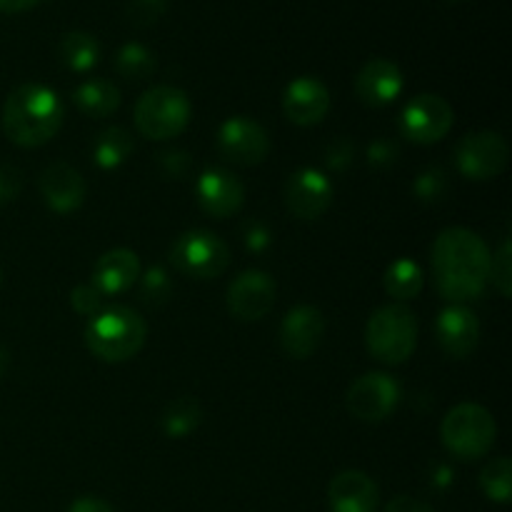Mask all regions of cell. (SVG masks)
<instances>
[{
	"instance_id": "6da1fadb",
	"label": "cell",
	"mask_w": 512,
	"mask_h": 512,
	"mask_svg": "<svg viewBox=\"0 0 512 512\" xmlns=\"http://www.w3.org/2000/svg\"><path fill=\"white\" fill-rule=\"evenodd\" d=\"M433 273L440 295L453 305L480 298L490 280V250L478 233L448 228L433 243Z\"/></svg>"
},
{
	"instance_id": "7a4b0ae2",
	"label": "cell",
	"mask_w": 512,
	"mask_h": 512,
	"mask_svg": "<svg viewBox=\"0 0 512 512\" xmlns=\"http://www.w3.org/2000/svg\"><path fill=\"white\" fill-rule=\"evenodd\" d=\"M63 118L65 108L55 90L40 83H25L5 100L3 130L20 148H40L55 138Z\"/></svg>"
},
{
	"instance_id": "3957f363",
	"label": "cell",
	"mask_w": 512,
	"mask_h": 512,
	"mask_svg": "<svg viewBox=\"0 0 512 512\" xmlns=\"http://www.w3.org/2000/svg\"><path fill=\"white\" fill-rule=\"evenodd\" d=\"M148 338V325L135 310L115 305L100 310L85 328V345L105 363H123L135 358Z\"/></svg>"
},
{
	"instance_id": "277c9868",
	"label": "cell",
	"mask_w": 512,
	"mask_h": 512,
	"mask_svg": "<svg viewBox=\"0 0 512 512\" xmlns=\"http://www.w3.org/2000/svg\"><path fill=\"white\" fill-rule=\"evenodd\" d=\"M365 343L373 358L385 365H400L415 353L418 345V320L413 310L393 303L375 310L365 328Z\"/></svg>"
},
{
	"instance_id": "5b68a950",
	"label": "cell",
	"mask_w": 512,
	"mask_h": 512,
	"mask_svg": "<svg viewBox=\"0 0 512 512\" xmlns=\"http://www.w3.org/2000/svg\"><path fill=\"white\" fill-rule=\"evenodd\" d=\"M498 425L493 415L475 403L455 405L440 425L443 445L460 460H478L493 450Z\"/></svg>"
},
{
	"instance_id": "8992f818",
	"label": "cell",
	"mask_w": 512,
	"mask_h": 512,
	"mask_svg": "<svg viewBox=\"0 0 512 512\" xmlns=\"http://www.w3.org/2000/svg\"><path fill=\"white\" fill-rule=\"evenodd\" d=\"M190 123L188 95L173 85H158L140 95L135 103V128L143 138L170 140Z\"/></svg>"
},
{
	"instance_id": "52a82bcc",
	"label": "cell",
	"mask_w": 512,
	"mask_h": 512,
	"mask_svg": "<svg viewBox=\"0 0 512 512\" xmlns=\"http://www.w3.org/2000/svg\"><path fill=\"white\" fill-rule=\"evenodd\" d=\"M175 270L195 280H213L225 273L230 250L223 240L208 230H188L170 248Z\"/></svg>"
},
{
	"instance_id": "ba28073f",
	"label": "cell",
	"mask_w": 512,
	"mask_h": 512,
	"mask_svg": "<svg viewBox=\"0 0 512 512\" xmlns=\"http://www.w3.org/2000/svg\"><path fill=\"white\" fill-rule=\"evenodd\" d=\"M510 148L505 138L493 130L465 135L455 148V165L470 180L498 178L508 168Z\"/></svg>"
},
{
	"instance_id": "9c48e42d",
	"label": "cell",
	"mask_w": 512,
	"mask_h": 512,
	"mask_svg": "<svg viewBox=\"0 0 512 512\" xmlns=\"http://www.w3.org/2000/svg\"><path fill=\"white\" fill-rule=\"evenodd\" d=\"M455 113L445 98L435 93L415 95L400 113V133L418 145H430L443 140L453 128Z\"/></svg>"
},
{
	"instance_id": "30bf717a",
	"label": "cell",
	"mask_w": 512,
	"mask_h": 512,
	"mask_svg": "<svg viewBox=\"0 0 512 512\" xmlns=\"http://www.w3.org/2000/svg\"><path fill=\"white\" fill-rule=\"evenodd\" d=\"M400 403V385L385 373H368L348 390V410L363 423H383Z\"/></svg>"
},
{
	"instance_id": "8fae6325",
	"label": "cell",
	"mask_w": 512,
	"mask_h": 512,
	"mask_svg": "<svg viewBox=\"0 0 512 512\" xmlns=\"http://www.w3.org/2000/svg\"><path fill=\"white\" fill-rule=\"evenodd\" d=\"M218 153L235 165H260L270 153V138L263 125L238 115L220 125Z\"/></svg>"
},
{
	"instance_id": "7c38bea8",
	"label": "cell",
	"mask_w": 512,
	"mask_h": 512,
	"mask_svg": "<svg viewBox=\"0 0 512 512\" xmlns=\"http://www.w3.org/2000/svg\"><path fill=\"white\" fill-rule=\"evenodd\" d=\"M285 205L295 218L318 220L333 205V183L320 170H298L285 183Z\"/></svg>"
},
{
	"instance_id": "4fadbf2b",
	"label": "cell",
	"mask_w": 512,
	"mask_h": 512,
	"mask_svg": "<svg viewBox=\"0 0 512 512\" xmlns=\"http://www.w3.org/2000/svg\"><path fill=\"white\" fill-rule=\"evenodd\" d=\"M275 280L263 270H245L230 283L228 288V310L238 320H260L273 310L275 305Z\"/></svg>"
},
{
	"instance_id": "5bb4252c",
	"label": "cell",
	"mask_w": 512,
	"mask_h": 512,
	"mask_svg": "<svg viewBox=\"0 0 512 512\" xmlns=\"http://www.w3.org/2000/svg\"><path fill=\"white\" fill-rule=\"evenodd\" d=\"M325 335V318L313 305H298L290 310L280 325V345L285 355L295 360H305L318 350Z\"/></svg>"
},
{
	"instance_id": "9a60e30c",
	"label": "cell",
	"mask_w": 512,
	"mask_h": 512,
	"mask_svg": "<svg viewBox=\"0 0 512 512\" xmlns=\"http://www.w3.org/2000/svg\"><path fill=\"white\" fill-rule=\"evenodd\" d=\"M195 195H198V203L205 213L223 220L243 208L245 188L233 173L223 168H213L200 175L198 183H195Z\"/></svg>"
},
{
	"instance_id": "2e32d148",
	"label": "cell",
	"mask_w": 512,
	"mask_h": 512,
	"mask_svg": "<svg viewBox=\"0 0 512 512\" xmlns=\"http://www.w3.org/2000/svg\"><path fill=\"white\" fill-rule=\"evenodd\" d=\"M435 335L448 358L463 360L478 348L480 323L473 310H468L465 305H450L440 313L438 323H435Z\"/></svg>"
},
{
	"instance_id": "e0dca14e",
	"label": "cell",
	"mask_w": 512,
	"mask_h": 512,
	"mask_svg": "<svg viewBox=\"0 0 512 512\" xmlns=\"http://www.w3.org/2000/svg\"><path fill=\"white\" fill-rule=\"evenodd\" d=\"M403 93V73L393 60L373 58L355 75V95L370 108H383Z\"/></svg>"
},
{
	"instance_id": "ac0fdd59",
	"label": "cell",
	"mask_w": 512,
	"mask_h": 512,
	"mask_svg": "<svg viewBox=\"0 0 512 512\" xmlns=\"http://www.w3.org/2000/svg\"><path fill=\"white\" fill-rule=\"evenodd\" d=\"M283 110L295 125H303V128L320 123L330 110L328 88L318 78H310V75L295 78L285 88Z\"/></svg>"
},
{
	"instance_id": "d6986e66",
	"label": "cell",
	"mask_w": 512,
	"mask_h": 512,
	"mask_svg": "<svg viewBox=\"0 0 512 512\" xmlns=\"http://www.w3.org/2000/svg\"><path fill=\"white\" fill-rule=\"evenodd\" d=\"M328 503L330 512H378V485L360 470H343L330 480Z\"/></svg>"
},
{
	"instance_id": "ffe728a7",
	"label": "cell",
	"mask_w": 512,
	"mask_h": 512,
	"mask_svg": "<svg viewBox=\"0 0 512 512\" xmlns=\"http://www.w3.org/2000/svg\"><path fill=\"white\" fill-rule=\"evenodd\" d=\"M85 180L73 165L53 163L40 175V195L55 213H73L85 200Z\"/></svg>"
},
{
	"instance_id": "44dd1931",
	"label": "cell",
	"mask_w": 512,
	"mask_h": 512,
	"mask_svg": "<svg viewBox=\"0 0 512 512\" xmlns=\"http://www.w3.org/2000/svg\"><path fill=\"white\" fill-rule=\"evenodd\" d=\"M140 278V260L133 250L115 248L108 250L98 258L93 268V280L90 283L100 290L103 295L123 293L128 290L135 280Z\"/></svg>"
},
{
	"instance_id": "7402d4cb",
	"label": "cell",
	"mask_w": 512,
	"mask_h": 512,
	"mask_svg": "<svg viewBox=\"0 0 512 512\" xmlns=\"http://www.w3.org/2000/svg\"><path fill=\"white\" fill-rule=\"evenodd\" d=\"M75 108L88 118H108L120 105V90L110 80L93 78L85 80L73 93Z\"/></svg>"
},
{
	"instance_id": "603a6c76",
	"label": "cell",
	"mask_w": 512,
	"mask_h": 512,
	"mask_svg": "<svg viewBox=\"0 0 512 512\" xmlns=\"http://www.w3.org/2000/svg\"><path fill=\"white\" fill-rule=\"evenodd\" d=\"M58 58L60 63L75 73H88L95 68L100 60V45L93 35L83 33V30H73L65 33L58 43Z\"/></svg>"
},
{
	"instance_id": "cb8c5ba5",
	"label": "cell",
	"mask_w": 512,
	"mask_h": 512,
	"mask_svg": "<svg viewBox=\"0 0 512 512\" xmlns=\"http://www.w3.org/2000/svg\"><path fill=\"white\" fill-rule=\"evenodd\" d=\"M383 283H385V290H388L390 298L405 303V300L418 298L420 290H423V285H425V275L415 260L400 258V260H395L393 265H388Z\"/></svg>"
},
{
	"instance_id": "d4e9b609",
	"label": "cell",
	"mask_w": 512,
	"mask_h": 512,
	"mask_svg": "<svg viewBox=\"0 0 512 512\" xmlns=\"http://www.w3.org/2000/svg\"><path fill=\"white\" fill-rule=\"evenodd\" d=\"M130 153H133V135L120 128V125L105 128L93 143V158L98 168L103 170H113L123 165L130 158Z\"/></svg>"
},
{
	"instance_id": "484cf974",
	"label": "cell",
	"mask_w": 512,
	"mask_h": 512,
	"mask_svg": "<svg viewBox=\"0 0 512 512\" xmlns=\"http://www.w3.org/2000/svg\"><path fill=\"white\" fill-rule=\"evenodd\" d=\"M203 420V410H200V403L190 395H183V398H175L173 403L165 408L163 418H160V425H163V433L168 438H188L190 433H195Z\"/></svg>"
},
{
	"instance_id": "4316f807",
	"label": "cell",
	"mask_w": 512,
	"mask_h": 512,
	"mask_svg": "<svg viewBox=\"0 0 512 512\" xmlns=\"http://www.w3.org/2000/svg\"><path fill=\"white\" fill-rule=\"evenodd\" d=\"M158 60L143 43H125L115 53V70L128 80H145L155 73Z\"/></svg>"
},
{
	"instance_id": "83f0119b",
	"label": "cell",
	"mask_w": 512,
	"mask_h": 512,
	"mask_svg": "<svg viewBox=\"0 0 512 512\" xmlns=\"http://www.w3.org/2000/svg\"><path fill=\"white\" fill-rule=\"evenodd\" d=\"M480 488L493 503H510L512 495V463L508 458H498L488 463L480 473Z\"/></svg>"
},
{
	"instance_id": "f1b7e54d",
	"label": "cell",
	"mask_w": 512,
	"mask_h": 512,
	"mask_svg": "<svg viewBox=\"0 0 512 512\" xmlns=\"http://www.w3.org/2000/svg\"><path fill=\"white\" fill-rule=\"evenodd\" d=\"M413 190H415V195H418L420 203H425V205L443 203L450 193L448 173H445L443 168H438V165H433V168H425L423 173L418 175V180H415Z\"/></svg>"
},
{
	"instance_id": "f546056e",
	"label": "cell",
	"mask_w": 512,
	"mask_h": 512,
	"mask_svg": "<svg viewBox=\"0 0 512 512\" xmlns=\"http://www.w3.org/2000/svg\"><path fill=\"white\" fill-rule=\"evenodd\" d=\"M173 295V283H170V275L165 273V268H150L148 273L140 280V298L148 308H163L165 303Z\"/></svg>"
},
{
	"instance_id": "4dcf8cb0",
	"label": "cell",
	"mask_w": 512,
	"mask_h": 512,
	"mask_svg": "<svg viewBox=\"0 0 512 512\" xmlns=\"http://www.w3.org/2000/svg\"><path fill=\"white\" fill-rule=\"evenodd\" d=\"M503 298L512 295V243L505 238L495 255H490V280Z\"/></svg>"
},
{
	"instance_id": "1f68e13d",
	"label": "cell",
	"mask_w": 512,
	"mask_h": 512,
	"mask_svg": "<svg viewBox=\"0 0 512 512\" xmlns=\"http://www.w3.org/2000/svg\"><path fill=\"white\" fill-rule=\"evenodd\" d=\"M168 3L170 0H128L125 15L138 28H148V25L158 23L163 18V13L168 10Z\"/></svg>"
},
{
	"instance_id": "d6a6232c",
	"label": "cell",
	"mask_w": 512,
	"mask_h": 512,
	"mask_svg": "<svg viewBox=\"0 0 512 512\" xmlns=\"http://www.w3.org/2000/svg\"><path fill=\"white\" fill-rule=\"evenodd\" d=\"M70 305L80 315H98L103 308V293L93 283H83L70 293Z\"/></svg>"
},
{
	"instance_id": "836d02e7",
	"label": "cell",
	"mask_w": 512,
	"mask_h": 512,
	"mask_svg": "<svg viewBox=\"0 0 512 512\" xmlns=\"http://www.w3.org/2000/svg\"><path fill=\"white\" fill-rule=\"evenodd\" d=\"M355 160V145L348 138H335L325 148V165L333 170H348Z\"/></svg>"
},
{
	"instance_id": "e575fe53",
	"label": "cell",
	"mask_w": 512,
	"mask_h": 512,
	"mask_svg": "<svg viewBox=\"0 0 512 512\" xmlns=\"http://www.w3.org/2000/svg\"><path fill=\"white\" fill-rule=\"evenodd\" d=\"M23 190V173L15 165H0V205L13 203Z\"/></svg>"
},
{
	"instance_id": "d590c367",
	"label": "cell",
	"mask_w": 512,
	"mask_h": 512,
	"mask_svg": "<svg viewBox=\"0 0 512 512\" xmlns=\"http://www.w3.org/2000/svg\"><path fill=\"white\" fill-rule=\"evenodd\" d=\"M400 148L393 143V140H375L368 148V163L373 168H390V165L398 160Z\"/></svg>"
},
{
	"instance_id": "8d00e7d4",
	"label": "cell",
	"mask_w": 512,
	"mask_h": 512,
	"mask_svg": "<svg viewBox=\"0 0 512 512\" xmlns=\"http://www.w3.org/2000/svg\"><path fill=\"white\" fill-rule=\"evenodd\" d=\"M160 170L170 178H183L190 170V155L183 153V150H168V153L158 155Z\"/></svg>"
},
{
	"instance_id": "74e56055",
	"label": "cell",
	"mask_w": 512,
	"mask_h": 512,
	"mask_svg": "<svg viewBox=\"0 0 512 512\" xmlns=\"http://www.w3.org/2000/svg\"><path fill=\"white\" fill-rule=\"evenodd\" d=\"M243 238H245V245H248V250H253V253H263V250H268L270 243H273V235H270V230L265 228L263 223L245 225Z\"/></svg>"
},
{
	"instance_id": "f35d334b",
	"label": "cell",
	"mask_w": 512,
	"mask_h": 512,
	"mask_svg": "<svg viewBox=\"0 0 512 512\" xmlns=\"http://www.w3.org/2000/svg\"><path fill=\"white\" fill-rule=\"evenodd\" d=\"M385 512H433V508L420 503V500L408 498V495H398V498L385 505Z\"/></svg>"
},
{
	"instance_id": "ab89813d",
	"label": "cell",
	"mask_w": 512,
	"mask_h": 512,
	"mask_svg": "<svg viewBox=\"0 0 512 512\" xmlns=\"http://www.w3.org/2000/svg\"><path fill=\"white\" fill-rule=\"evenodd\" d=\"M68 512H115V510L110 508V503H105L103 498L83 495V498H78L73 505H70Z\"/></svg>"
},
{
	"instance_id": "60d3db41",
	"label": "cell",
	"mask_w": 512,
	"mask_h": 512,
	"mask_svg": "<svg viewBox=\"0 0 512 512\" xmlns=\"http://www.w3.org/2000/svg\"><path fill=\"white\" fill-rule=\"evenodd\" d=\"M38 0H0V13H23V10L33 8Z\"/></svg>"
},
{
	"instance_id": "b9f144b4",
	"label": "cell",
	"mask_w": 512,
	"mask_h": 512,
	"mask_svg": "<svg viewBox=\"0 0 512 512\" xmlns=\"http://www.w3.org/2000/svg\"><path fill=\"white\" fill-rule=\"evenodd\" d=\"M8 358H10V355H8V350H5V348H0V375H3L5 370H8Z\"/></svg>"
},
{
	"instance_id": "7bdbcfd3",
	"label": "cell",
	"mask_w": 512,
	"mask_h": 512,
	"mask_svg": "<svg viewBox=\"0 0 512 512\" xmlns=\"http://www.w3.org/2000/svg\"><path fill=\"white\" fill-rule=\"evenodd\" d=\"M0 285H3V270H0Z\"/></svg>"
}]
</instances>
